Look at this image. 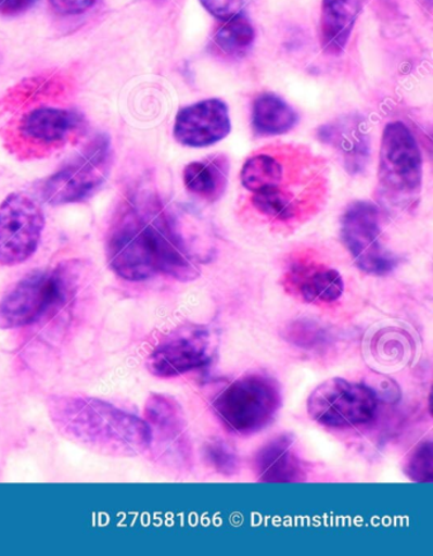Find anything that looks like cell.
<instances>
[{"instance_id": "6da1fadb", "label": "cell", "mask_w": 433, "mask_h": 556, "mask_svg": "<svg viewBox=\"0 0 433 556\" xmlns=\"http://www.w3.org/2000/svg\"><path fill=\"white\" fill-rule=\"evenodd\" d=\"M106 252L111 269L126 281L155 276L192 281L200 276L175 220L151 192H132L119 204L110 225Z\"/></svg>"}, {"instance_id": "7a4b0ae2", "label": "cell", "mask_w": 433, "mask_h": 556, "mask_svg": "<svg viewBox=\"0 0 433 556\" xmlns=\"http://www.w3.org/2000/svg\"><path fill=\"white\" fill-rule=\"evenodd\" d=\"M48 410L63 438L93 453L136 457L152 447L151 428L144 419L99 397L52 395Z\"/></svg>"}, {"instance_id": "3957f363", "label": "cell", "mask_w": 433, "mask_h": 556, "mask_svg": "<svg viewBox=\"0 0 433 556\" xmlns=\"http://www.w3.org/2000/svg\"><path fill=\"white\" fill-rule=\"evenodd\" d=\"M77 270L66 263L27 275L0 302V329H16L58 313L77 287Z\"/></svg>"}, {"instance_id": "277c9868", "label": "cell", "mask_w": 433, "mask_h": 556, "mask_svg": "<svg viewBox=\"0 0 433 556\" xmlns=\"http://www.w3.org/2000/svg\"><path fill=\"white\" fill-rule=\"evenodd\" d=\"M279 382L251 374L230 382L215 396L213 409L229 431L252 434L270 425L281 408Z\"/></svg>"}, {"instance_id": "5b68a950", "label": "cell", "mask_w": 433, "mask_h": 556, "mask_svg": "<svg viewBox=\"0 0 433 556\" xmlns=\"http://www.w3.org/2000/svg\"><path fill=\"white\" fill-rule=\"evenodd\" d=\"M112 155L107 135H97L71 162L42 180L41 199L52 206L80 204L91 199L106 184Z\"/></svg>"}, {"instance_id": "8992f818", "label": "cell", "mask_w": 433, "mask_h": 556, "mask_svg": "<svg viewBox=\"0 0 433 556\" xmlns=\"http://www.w3.org/2000/svg\"><path fill=\"white\" fill-rule=\"evenodd\" d=\"M87 123L77 111L37 108L25 112L5 132V142L21 160L54 153L84 137Z\"/></svg>"}, {"instance_id": "52a82bcc", "label": "cell", "mask_w": 433, "mask_h": 556, "mask_svg": "<svg viewBox=\"0 0 433 556\" xmlns=\"http://www.w3.org/2000/svg\"><path fill=\"white\" fill-rule=\"evenodd\" d=\"M422 155L413 134L400 123L385 127L380 147L379 185L393 204H413L421 192Z\"/></svg>"}, {"instance_id": "ba28073f", "label": "cell", "mask_w": 433, "mask_h": 556, "mask_svg": "<svg viewBox=\"0 0 433 556\" xmlns=\"http://www.w3.org/2000/svg\"><path fill=\"white\" fill-rule=\"evenodd\" d=\"M308 415L328 428H356L375 418L378 400L369 387L342 378L326 380L306 403Z\"/></svg>"}, {"instance_id": "9c48e42d", "label": "cell", "mask_w": 433, "mask_h": 556, "mask_svg": "<svg viewBox=\"0 0 433 556\" xmlns=\"http://www.w3.org/2000/svg\"><path fill=\"white\" fill-rule=\"evenodd\" d=\"M342 242L362 273L385 276L398 266L397 255L384 245L379 208L368 201L351 204L341 222Z\"/></svg>"}, {"instance_id": "30bf717a", "label": "cell", "mask_w": 433, "mask_h": 556, "mask_svg": "<svg viewBox=\"0 0 433 556\" xmlns=\"http://www.w3.org/2000/svg\"><path fill=\"white\" fill-rule=\"evenodd\" d=\"M44 216L37 201L25 193H11L0 205V265L17 266L39 248Z\"/></svg>"}, {"instance_id": "8fae6325", "label": "cell", "mask_w": 433, "mask_h": 556, "mask_svg": "<svg viewBox=\"0 0 433 556\" xmlns=\"http://www.w3.org/2000/svg\"><path fill=\"white\" fill-rule=\"evenodd\" d=\"M211 338L203 328H182L170 334L151 353L148 370L168 379L199 370L211 364Z\"/></svg>"}, {"instance_id": "7c38bea8", "label": "cell", "mask_w": 433, "mask_h": 556, "mask_svg": "<svg viewBox=\"0 0 433 556\" xmlns=\"http://www.w3.org/2000/svg\"><path fill=\"white\" fill-rule=\"evenodd\" d=\"M281 285L288 294L310 304L333 303L345 290L339 270L310 255L291 260L282 275Z\"/></svg>"}, {"instance_id": "4fadbf2b", "label": "cell", "mask_w": 433, "mask_h": 556, "mask_svg": "<svg viewBox=\"0 0 433 556\" xmlns=\"http://www.w3.org/2000/svg\"><path fill=\"white\" fill-rule=\"evenodd\" d=\"M230 130L231 123L227 103L212 99L179 110L174 135L179 144L205 148L226 139Z\"/></svg>"}, {"instance_id": "5bb4252c", "label": "cell", "mask_w": 433, "mask_h": 556, "mask_svg": "<svg viewBox=\"0 0 433 556\" xmlns=\"http://www.w3.org/2000/svg\"><path fill=\"white\" fill-rule=\"evenodd\" d=\"M253 470L259 482H304L306 471L291 434H279L260 446L253 457Z\"/></svg>"}, {"instance_id": "9a60e30c", "label": "cell", "mask_w": 433, "mask_h": 556, "mask_svg": "<svg viewBox=\"0 0 433 556\" xmlns=\"http://www.w3.org/2000/svg\"><path fill=\"white\" fill-rule=\"evenodd\" d=\"M360 10L361 0H323L320 42L327 52L340 54L345 50Z\"/></svg>"}, {"instance_id": "2e32d148", "label": "cell", "mask_w": 433, "mask_h": 556, "mask_svg": "<svg viewBox=\"0 0 433 556\" xmlns=\"http://www.w3.org/2000/svg\"><path fill=\"white\" fill-rule=\"evenodd\" d=\"M229 164L222 156L204 162H193L183 170L186 189L201 199L214 202L227 189Z\"/></svg>"}, {"instance_id": "e0dca14e", "label": "cell", "mask_w": 433, "mask_h": 556, "mask_svg": "<svg viewBox=\"0 0 433 556\" xmlns=\"http://www.w3.org/2000/svg\"><path fill=\"white\" fill-rule=\"evenodd\" d=\"M145 422L151 428L152 439L174 443L181 439L184 431V417L181 405L174 397L152 394L144 408Z\"/></svg>"}, {"instance_id": "ac0fdd59", "label": "cell", "mask_w": 433, "mask_h": 556, "mask_svg": "<svg viewBox=\"0 0 433 556\" xmlns=\"http://www.w3.org/2000/svg\"><path fill=\"white\" fill-rule=\"evenodd\" d=\"M297 115L293 108L280 97L266 93L253 102V129L263 137L286 134L294 129Z\"/></svg>"}, {"instance_id": "d6986e66", "label": "cell", "mask_w": 433, "mask_h": 556, "mask_svg": "<svg viewBox=\"0 0 433 556\" xmlns=\"http://www.w3.org/2000/svg\"><path fill=\"white\" fill-rule=\"evenodd\" d=\"M220 22L221 24L214 35L216 47L229 56L245 55L256 39L255 28L251 21L239 13L234 17Z\"/></svg>"}, {"instance_id": "ffe728a7", "label": "cell", "mask_w": 433, "mask_h": 556, "mask_svg": "<svg viewBox=\"0 0 433 556\" xmlns=\"http://www.w3.org/2000/svg\"><path fill=\"white\" fill-rule=\"evenodd\" d=\"M282 180V164L271 155L253 156L245 162L242 169L243 186L251 192L280 187Z\"/></svg>"}, {"instance_id": "44dd1931", "label": "cell", "mask_w": 433, "mask_h": 556, "mask_svg": "<svg viewBox=\"0 0 433 556\" xmlns=\"http://www.w3.org/2000/svg\"><path fill=\"white\" fill-rule=\"evenodd\" d=\"M252 204L260 214L276 222H290L297 214L296 202L281 187L253 192Z\"/></svg>"}, {"instance_id": "7402d4cb", "label": "cell", "mask_w": 433, "mask_h": 556, "mask_svg": "<svg viewBox=\"0 0 433 556\" xmlns=\"http://www.w3.org/2000/svg\"><path fill=\"white\" fill-rule=\"evenodd\" d=\"M283 337L291 344L303 350H318L324 348L328 342L326 330L316 321L298 319L286 327Z\"/></svg>"}, {"instance_id": "603a6c76", "label": "cell", "mask_w": 433, "mask_h": 556, "mask_svg": "<svg viewBox=\"0 0 433 556\" xmlns=\"http://www.w3.org/2000/svg\"><path fill=\"white\" fill-rule=\"evenodd\" d=\"M433 445L424 440L409 451L405 462L406 476L417 483H429L433 480Z\"/></svg>"}, {"instance_id": "cb8c5ba5", "label": "cell", "mask_w": 433, "mask_h": 556, "mask_svg": "<svg viewBox=\"0 0 433 556\" xmlns=\"http://www.w3.org/2000/svg\"><path fill=\"white\" fill-rule=\"evenodd\" d=\"M204 458L208 467L221 476H234L238 471V458L234 451L221 441L208 442L204 447Z\"/></svg>"}, {"instance_id": "d4e9b609", "label": "cell", "mask_w": 433, "mask_h": 556, "mask_svg": "<svg viewBox=\"0 0 433 556\" xmlns=\"http://www.w3.org/2000/svg\"><path fill=\"white\" fill-rule=\"evenodd\" d=\"M200 3L215 18L226 21L241 13L246 0H200Z\"/></svg>"}, {"instance_id": "484cf974", "label": "cell", "mask_w": 433, "mask_h": 556, "mask_svg": "<svg viewBox=\"0 0 433 556\" xmlns=\"http://www.w3.org/2000/svg\"><path fill=\"white\" fill-rule=\"evenodd\" d=\"M49 4L62 16H78L91 10L95 0H49Z\"/></svg>"}, {"instance_id": "4316f807", "label": "cell", "mask_w": 433, "mask_h": 556, "mask_svg": "<svg viewBox=\"0 0 433 556\" xmlns=\"http://www.w3.org/2000/svg\"><path fill=\"white\" fill-rule=\"evenodd\" d=\"M36 0H0V14L3 16H18V14L33 9Z\"/></svg>"}]
</instances>
